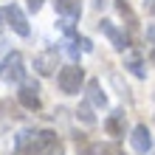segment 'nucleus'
<instances>
[{
	"mask_svg": "<svg viewBox=\"0 0 155 155\" xmlns=\"http://www.w3.org/2000/svg\"><path fill=\"white\" fill-rule=\"evenodd\" d=\"M57 85L62 93H68V96H76L82 85H85V71H82L79 65H65V68H59V74H57Z\"/></svg>",
	"mask_w": 155,
	"mask_h": 155,
	"instance_id": "1",
	"label": "nucleus"
},
{
	"mask_svg": "<svg viewBox=\"0 0 155 155\" xmlns=\"http://www.w3.org/2000/svg\"><path fill=\"white\" fill-rule=\"evenodd\" d=\"M0 79L3 82H23L25 79V59L20 51H12L0 62Z\"/></svg>",
	"mask_w": 155,
	"mask_h": 155,
	"instance_id": "2",
	"label": "nucleus"
},
{
	"mask_svg": "<svg viewBox=\"0 0 155 155\" xmlns=\"http://www.w3.org/2000/svg\"><path fill=\"white\" fill-rule=\"evenodd\" d=\"M17 102H20L25 110H40L42 107V99H40V87L34 79H23L20 82V90H17Z\"/></svg>",
	"mask_w": 155,
	"mask_h": 155,
	"instance_id": "3",
	"label": "nucleus"
},
{
	"mask_svg": "<svg viewBox=\"0 0 155 155\" xmlns=\"http://www.w3.org/2000/svg\"><path fill=\"white\" fill-rule=\"evenodd\" d=\"M57 68H59V51H57V48L40 51L37 57H34V71H37L40 76H51V74H57Z\"/></svg>",
	"mask_w": 155,
	"mask_h": 155,
	"instance_id": "4",
	"label": "nucleus"
},
{
	"mask_svg": "<svg viewBox=\"0 0 155 155\" xmlns=\"http://www.w3.org/2000/svg\"><path fill=\"white\" fill-rule=\"evenodd\" d=\"M62 144L57 138L54 130H40L37 133V147H34V155H59Z\"/></svg>",
	"mask_w": 155,
	"mask_h": 155,
	"instance_id": "5",
	"label": "nucleus"
},
{
	"mask_svg": "<svg viewBox=\"0 0 155 155\" xmlns=\"http://www.w3.org/2000/svg\"><path fill=\"white\" fill-rule=\"evenodd\" d=\"M99 28H102V34H104V37L113 42V48H116V51H127V48H130V37H127V34H124L121 28H118L116 23H110V20H102V23H99Z\"/></svg>",
	"mask_w": 155,
	"mask_h": 155,
	"instance_id": "6",
	"label": "nucleus"
},
{
	"mask_svg": "<svg viewBox=\"0 0 155 155\" xmlns=\"http://www.w3.org/2000/svg\"><path fill=\"white\" fill-rule=\"evenodd\" d=\"M3 12H6V20H8V25H12L14 34H20V37H28V34H31L28 17L20 12V6H6Z\"/></svg>",
	"mask_w": 155,
	"mask_h": 155,
	"instance_id": "7",
	"label": "nucleus"
},
{
	"mask_svg": "<svg viewBox=\"0 0 155 155\" xmlns=\"http://www.w3.org/2000/svg\"><path fill=\"white\" fill-rule=\"evenodd\" d=\"M130 144H133V150H135V152H150V150H152V138H150L147 124L133 127V133H130Z\"/></svg>",
	"mask_w": 155,
	"mask_h": 155,
	"instance_id": "8",
	"label": "nucleus"
},
{
	"mask_svg": "<svg viewBox=\"0 0 155 155\" xmlns=\"http://www.w3.org/2000/svg\"><path fill=\"white\" fill-rule=\"evenodd\" d=\"M124 127H127L124 110H113L110 116L104 118V130H107V135H113V138H121V135H124Z\"/></svg>",
	"mask_w": 155,
	"mask_h": 155,
	"instance_id": "9",
	"label": "nucleus"
},
{
	"mask_svg": "<svg viewBox=\"0 0 155 155\" xmlns=\"http://www.w3.org/2000/svg\"><path fill=\"white\" fill-rule=\"evenodd\" d=\"M37 133H40V130H20V133H17L14 144H17V152H20V155H34V147H37Z\"/></svg>",
	"mask_w": 155,
	"mask_h": 155,
	"instance_id": "10",
	"label": "nucleus"
},
{
	"mask_svg": "<svg viewBox=\"0 0 155 155\" xmlns=\"http://www.w3.org/2000/svg\"><path fill=\"white\" fill-rule=\"evenodd\" d=\"M87 102L93 104V107H107V96H104V90H102V82L99 79H90L87 82Z\"/></svg>",
	"mask_w": 155,
	"mask_h": 155,
	"instance_id": "11",
	"label": "nucleus"
},
{
	"mask_svg": "<svg viewBox=\"0 0 155 155\" xmlns=\"http://www.w3.org/2000/svg\"><path fill=\"white\" fill-rule=\"evenodd\" d=\"M54 8L65 17V20H76V17L82 14V6L79 0H54Z\"/></svg>",
	"mask_w": 155,
	"mask_h": 155,
	"instance_id": "12",
	"label": "nucleus"
},
{
	"mask_svg": "<svg viewBox=\"0 0 155 155\" xmlns=\"http://www.w3.org/2000/svg\"><path fill=\"white\" fill-rule=\"evenodd\" d=\"M124 68L130 71L133 76H138V79H144V76H147V71H144V62H141V57H138V54H127V57H124Z\"/></svg>",
	"mask_w": 155,
	"mask_h": 155,
	"instance_id": "13",
	"label": "nucleus"
},
{
	"mask_svg": "<svg viewBox=\"0 0 155 155\" xmlns=\"http://www.w3.org/2000/svg\"><path fill=\"white\" fill-rule=\"evenodd\" d=\"M90 155H124V150L118 147L116 141H107V144H96V147L90 150Z\"/></svg>",
	"mask_w": 155,
	"mask_h": 155,
	"instance_id": "14",
	"label": "nucleus"
},
{
	"mask_svg": "<svg viewBox=\"0 0 155 155\" xmlns=\"http://www.w3.org/2000/svg\"><path fill=\"white\" fill-rule=\"evenodd\" d=\"M90 107H93L90 102H82V104H79V110H76V118H82L87 127H93V124H96V116L90 113Z\"/></svg>",
	"mask_w": 155,
	"mask_h": 155,
	"instance_id": "15",
	"label": "nucleus"
},
{
	"mask_svg": "<svg viewBox=\"0 0 155 155\" xmlns=\"http://www.w3.org/2000/svg\"><path fill=\"white\" fill-rule=\"evenodd\" d=\"M116 8H118V14H121V17H127V23H130V25H135V14H133V8L127 6V0H116Z\"/></svg>",
	"mask_w": 155,
	"mask_h": 155,
	"instance_id": "16",
	"label": "nucleus"
},
{
	"mask_svg": "<svg viewBox=\"0 0 155 155\" xmlns=\"http://www.w3.org/2000/svg\"><path fill=\"white\" fill-rule=\"evenodd\" d=\"M25 3H28V8H31L34 14H37L40 8H42V3H45V0H25Z\"/></svg>",
	"mask_w": 155,
	"mask_h": 155,
	"instance_id": "17",
	"label": "nucleus"
},
{
	"mask_svg": "<svg viewBox=\"0 0 155 155\" xmlns=\"http://www.w3.org/2000/svg\"><path fill=\"white\" fill-rule=\"evenodd\" d=\"M147 40L152 42V48H155V28H150V31H147Z\"/></svg>",
	"mask_w": 155,
	"mask_h": 155,
	"instance_id": "18",
	"label": "nucleus"
},
{
	"mask_svg": "<svg viewBox=\"0 0 155 155\" xmlns=\"http://www.w3.org/2000/svg\"><path fill=\"white\" fill-rule=\"evenodd\" d=\"M104 3H107V0H96V3H93V6H96V8H102Z\"/></svg>",
	"mask_w": 155,
	"mask_h": 155,
	"instance_id": "19",
	"label": "nucleus"
},
{
	"mask_svg": "<svg viewBox=\"0 0 155 155\" xmlns=\"http://www.w3.org/2000/svg\"><path fill=\"white\" fill-rule=\"evenodd\" d=\"M150 12H152V17H155V0H150Z\"/></svg>",
	"mask_w": 155,
	"mask_h": 155,
	"instance_id": "20",
	"label": "nucleus"
},
{
	"mask_svg": "<svg viewBox=\"0 0 155 155\" xmlns=\"http://www.w3.org/2000/svg\"><path fill=\"white\" fill-rule=\"evenodd\" d=\"M152 152H155V147H152Z\"/></svg>",
	"mask_w": 155,
	"mask_h": 155,
	"instance_id": "21",
	"label": "nucleus"
}]
</instances>
